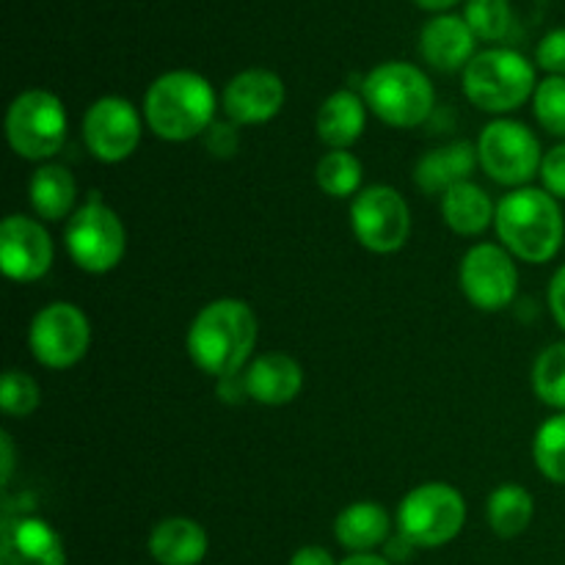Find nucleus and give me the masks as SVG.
<instances>
[{
	"instance_id": "nucleus-1",
	"label": "nucleus",
	"mask_w": 565,
	"mask_h": 565,
	"mask_svg": "<svg viewBox=\"0 0 565 565\" xmlns=\"http://www.w3.org/2000/svg\"><path fill=\"white\" fill-rule=\"evenodd\" d=\"M257 345V315L241 298L210 301L188 329V356L213 379H235Z\"/></svg>"
},
{
	"instance_id": "nucleus-2",
	"label": "nucleus",
	"mask_w": 565,
	"mask_h": 565,
	"mask_svg": "<svg viewBox=\"0 0 565 565\" xmlns=\"http://www.w3.org/2000/svg\"><path fill=\"white\" fill-rule=\"evenodd\" d=\"M497 235L516 259L544 265L561 254L565 218L561 202L544 188H516L497 202Z\"/></svg>"
},
{
	"instance_id": "nucleus-3",
	"label": "nucleus",
	"mask_w": 565,
	"mask_h": 565,
	"mask_svg": "<svg viewBox=\"0 0 565 565\" xmlns=\"http://www.w3.org/2000/svg\"><path fill=\"white\" fill-rule=\"evenodd\" d=\"M213 86L207 77L191 70L160 75L143 94V121L163 141H193L215 121Z\"/></svg>"
},
{
	"instance_id": "nucleus-4",
	"label": "nucleus",
	"mask_w": 565,
	"mask_h": 565,
	"mask_svg": "<svg viewBox=\"0 0 565 565\" xmlns=\"http://www.w3.org/2000/svg\"><path fill=\"white\" fill-rule=\"evenodd\" d=\"M362 97L384 125L401 127V130L419 127L436 110L434 83L419 66L406 64V61H386L375 66L364 77Z\"/></svg>"
},
{
	"instance_id": "nucleus-5",
	"label": "nucleus",
	"mask_w": 565,
	"mask_h": 565,
	"mask_svg": "<svg viewBox=\"0 0 565 565\" xmlns=\"http://www.w3.org/2000/svg\"><path fill=\"white\" fill-rule=\"evenodd\" d=\"M535 70L522 53L491 47L475 55L463 70V94L486 114H511L535 94Z\"/></svg>"
},
{
	"instance_id": "nucleus-6",
	"label": "nucleus",
	"mask_w": 565,
	"mask_h": 565,
	"mask_svg": "<svg viewBox=\"0 0 565 565\" xmlns=\"http://www.w3.org/2000/svg\"><path fill=\"white\" fill-rule=\"evenodd\" d=\"M467 502L450 483H423L403 497L397 508V533L417 550H439L461 535Z\"/></svg>"
},
{
	"instance_id": "nucleus-7",
	"label": "nucleus",
	"mask_w": 565,
	"mask_h": 565,
	"mask_svg": "<svg viewBox=\"0 0 565 565\" xmlns=\"http://www.w3.org/2000/svg\"><path fill=\"white\" fill-rule=\"evenodd\" d=\"M64 246L81 270L97 276L108 274L127 252L125 224L116 210H110L99 196H92L66 221Z\"/></svg>"
},
{
	"instance_id": "nucleus-8",
	"label": "nucleus",
	"mask_w": 565,
	"mask_h": 565,
	"mask_svg": "<svg viewBox=\"0 0 565 565\" xmlns=\"http://www.w3.org/2000/svg\"><path fill=\"white\" fill-rule=\"evenodd\" d=\"M70 132L64 103L44 88L22 92L6 114V138L11 149L25 160L53 158L61 152Z\"/></svg>"
},
{
	"instance_id": "nucleus-9",
	"label": "nucleus",
	"mask_w": 565,
	"mask_h": 565,
	"mask_svg": "<svg viewBox=\"0 0 565 565\" xmlns=\"http://www.w3.org/2000/svg\"><path fill=\"white\" fill-rule=\"evenodd\" d=\"M478 163L486 174L505 188H527L541 171V141L516 119H494L478 138Z\"/></svg>"
},
{
	"instance_id": "nucleus-10",
	"label": "nucleus",
	"mask_w": 565,
	"mask_h": 565,
	"mask_svg": "<svg viewBox=\"0 0 565 565\" xmlns=\"http://www.w3.org/2000/svg\"><path fill=\"white\" fill-rule=\"evenodd\" d=\"M28 345L42 367L70 370L92 348V323L75 303L53 301L33 315Z\"/></svg>"
},
{
	"instance_id": "nucleus-11",
	"label": "nucleus",
	"mask_w": 565,
	"mask_h": 565,
	"mask_svg": "<svg viewBox=\"0 0 565 565\" xmlns=\"http://www.w3.org/2000/svg\"><path fill=\"white\" fill-rule=\"evenodd\" d=\"M351 230L367 252L395 254L412 235V210L395 188L370 185L353 196Z\"/></svg>"
},
{
	"instance_id": "nucleus-12",
	"label": "nucleus",
	"mask_w": 565,
	"mask_h": 565,
	"mask_svg": "<svg viewBox=\"0 0 565 565\" xmlns=\"http://www.w3.org/2000/svg\"><path fill=\"white\" fill-rule=\"evenodd\" d=\"M458 285L467 301L480 312H502L519 290V270L513 254L497 243L469 248L458 268Z\"/></svg>"
},
{
	"instance_id": "nucleus-13",
	"label": "nucleus",
	"mask_w": 565,
	"mask_h": 565,
	"mask_svg": "<svg viewBox=\"0 0 565 565\" xmlns=\"http://www.w3.org/2000/svg\"><path fill=\"white\" fill-rule=\"evenodd\" d=\"M141 114L125 97H99L83 116V141L103 163H121L141 141Z\"/></svg>"
},
{
	"instance_id": "nucleus-14",
	"label": "nucleus",
	"mask_w": 565,
	"mask_h": 565,
	"mask_svg": "<svg viewBox=\"0 0 565 565\" xmlns=\"http://www.w3.org/2000/svg\"><path fill=\"white\" fill-rule=\"evenodd\" d=\"M53 241L44 224L28 215H9L0 224V268L9 279L36 281L53 265Z\"/></svg>"
},
{
	"instance_id": "nucleus-15",
	"label": "nucleus",
	"mask_w": 565,
	"mask_h": 565,
	"mask_svg": "<svg viewBox=\"0 0 565 565\" xmlns=\"http://www.w3.org/2000/svg\"><path fill=\"white\" fill-rule=\"evenodd\" d=\"M285 83L270 70H243L224 88V114L237 127L265 125L285 105Z\"/></svg>"
},
{
	"instance_id": "nucleus-16",
	"label": "nucleus",
	"mask_w": 565,
	"mask_h": 565,
	"mask_svg": "<svg viewBox=\"0 0 565 565\" xmlns=\"http://www.w3.org/2000/svg\"><path fill=\"white\" fill-rule=\"evenodd\" d=\"M0 565H66V552L44 519L6 516L0 527Z\"/></svg>"
},
{
	"instance_id": "nucleus-17",
	"label": "nucleus",
	"mask_w": 565,
	"mask_h": 565,
	"mask_svg": "<svg viewBox=\"0 0 565 565\" xmlns=\"http://www.w3.org/2000/svg\"><path fill=\"white\" fill-rule=\"evenodd\" d=\"M243 390L259 406H287L303 390V370L287 353H263L243 373Z\"/></svg>"
},
{
	"instance_id": "nucleus-18",
	"label": "nucleus",
	"mask_w": 565,
	"mask_h": 565,
	"mask_svg": "<svg viewBox=\"0 0 565 565\" xmlns=\"http://www.w3.org/2000/svg\"><path fill=\"white\" fill-rule=\"evenodd\" d=\"M475 42H478V36L463 17L439 14L425 22L423 33H419V53L434 70L456 72L467 70L469 61L478 55Z\"/></svg>"
},
{
	"instance_id": "nucleus-19",
	"label": "nucleus",
	"mask_w": 565,
	"mask_h": 565,
	"mask_svg": "<svg viewBox=\"0 0 565 565\" xmlns=\"http://www.w3.org/2000/svg\"><path fill=\"white\" fill-rule=\"evenodd\" d=\"M478 147L469 141H452L439 149H430L414 166V185L428 196L441 193L445 196L450 188L469 182V177L478 169Z\"/></svg>"
},
{
	"instance_id": "nucleus-20",
	"label": "nucleus",
	"mask_w": 565,
	"mask_h": 565,
	"mask_svg": "<svg viewBox=\"0 0 565 565\" xmlns=\"http://www.w3.org/2000/svg\"><path fill=\"white\" fill-rule=\"evenodd\" d=\"M207 533L199 522L185 516H169L149 533L147 550L158 565H199L207 557Z\"/></svg>"
},
{
	"instance_id": "nucleus-21",
	"label": "nucleus",
	"mask_w": 565,
	"mask_h": 565,
	"mask_svg": "<svg viewBox=\"0 0 565 565\" xmlns=\"http://www.w3.org/2000/svg\"><path fill=\"white\" fill-rule=\"evenodd\" d=\"M392 533V519L381 502H353L340 511L334 522V539L351 555H367L386 546Z\"/></svg>"
},
{
	"instance_id": "nucleus-22",
	"label": "nucleus",
	"mask_w": 565,
	"mask_h": 565,
	"mask_svg": "<svg viewBox=\"0 0 565 565\" xmlns=\"http://www.w3.org/2000/svg\"><path fill=\"white\" fill-rule=\"evenodd\" d=\"M315 127H318L320 141L329 149L353 147L367 127V103L348 88L334 92L320 105Z\"/></svg>"
},
{
	"instance_id": "nucleus-23",
	"label": "nucleus",
	"mask_w": 565,
	"mask_h": 565,
	"mask_svg": "<svg viewBox=\"0 0 565 565\" xmlns=\"http://www.w3.org/2000/svg\"><path fill=\"white\" fill-rule=\"evenodd\" d=\"M441 218L456 235L478 237L494 224L497 204L478 182H461L441 196Z\"/></svg>"
},
{
	"instance_id": "nucleus-24",
	"label": "nucleus",
	"mask_w": 565,
	"mask_h": 565,
	"mask_svg": "<svg viewBox=\"0 0 565 565\" xmlns=\"http://www.w3.org/2000/svg\"><path fill=\"white\" fill-rule=\"evenodd\" d=\"M28 196H31V204L39 218L61 221L75 213L77 182L66 166L44 163L33 171Z\"/></svg>"
},
{
	"instance_id": "nucleus-25",
	"label": "nucleus",
	"mask_w": 565,
	"mask_h": 565,
	"mask_svg": "<svg viewBox=\"0 0 565 565\" xmlns=\"http://www.w3.org/2000/svg\"><path fill=\"white\" fill-rule=\"evenodd\" d=\"M535 516V500L524 486L502 483L500 489L491 491L486 502V519L494 535L500 539H516L530 527Z\"/></svg>"
},
{
	"instance_id": "nucleus-26",
	"label": "nucleus",
	"mask_w": 565,
	"mask_h": 565,
	"mask_svg": "<svg viewBox=\"0 0 565 565\" xmlns=\"http://www.w3.org/2000/svg\"><path fill=\"white\" fill-rule=\"evenodd\" d=\"M362 160L348 152V149H329L318 160V169H315V180H318L320 191L334 199L356 196L359 188H362Z\"/></svg>"
},
{
	"instance_id": "nucleus-27",
	"label": "nucleus",
	"mask_w": 565,
	"mask_h": 565,
	"mask_svg": "<svg viewBox=\"0 0 565 565\" xmlns=\"http://www.w3.org/2000/svg\"><path fill=\"white\" fill-rule=\"evenodd\" d=\"M533 461L550 483L565 486V412H557L535 430Z\"/></svg>"
},
{
	"instance_id": "nucleus-28",
	"label": "nucleus",
	"mask_w": 565,
	"mask_h": 565,
	"mask_svg": "<svg viewBox=\"0 0 565 565\" xmlns=\"http://www.w3.org/2000/svg\"><path fill=\"white\" fill-rule=\"evenodd\" d=\"M533 390L544 406L565 412V342H552L533 364Z\"/></svg>"
},
{
	"instance_id": "nucleus-29",
	"label": "nucleus",
	"mask_w": 565,
	"mask_h": 565,
	"mask_svg": "<svg viewBox=\"0 0 565 565\" xmlns=\"http://www.w3.org/2000/svg\"><path fill=\"white\" fill-rule=\"evenodd\" d=\"M533 110L539 125L550 136L565 141V77L550 75L533 94Z\"/></svg>"
},
{
	"instance_id": "nucleus-30",
	"label": "nucleus",
	"mask_w": 565,
	"mask_h": 565,
	"mask_svg": "<svg viewBox=\"0 0 565 565\" xmlns=\"http://www.w3.org/2000/svg\"><path fill=\"white\" fill-rule=\"evenodd\" d=\"M463 20L478 39L497 42L511 28V3L508 0H467Z\"/></svg>"
},
{
	"instance_id": "nucleus-31",
	"label": "nucleus",
	"mask_w": 565,
	"mask_h": 565,
	"mask_svg": "<svg viewBox=\"0 0 565 565\" xmlns=\"http://www.w3.org/2000/svg\"><path fill=\"white\" fill-rule=\"evenodd\" d=\"M39 401H42V392L31 375L20 370H6L3 384H0V408L6 417H31L39 408Z\"/></svg>"
},
{
	"instance_id": "nucleus-32",
	"label": "nucleus",
	"mask_w": 565,
	"mask_h": 565,
	"mask_svg": "<svg viewBox=\"0 0 565 565\" xmlns=\"http://www.w3.org/2000/svg\"><path fill=\"white\" fill-rule=\"evenodd\" d=\"M535 64L546 75L565 77V28H555L541 39L539 50H535Z\"/></svg>"
},
{
	"instance_id": "nucleus-33",
	"label": "nucleus",
	"mask_w": 565,
	"mask_h": 565,
	"mask_svg": "<svg viewBox=\"0 0 565 565\" xmlns=\"http://www.w3.org/2000/svg\"><path fill=\"white\" fill-rule=\"evenodd\" d=\"M539 177L541 182H544L546 193H552L557 202L565 199V141L557 143V147H552L550 152H544Z\"/></svg>"
},
{
	"instance_id": "nucleus-34",
	"label": "nucleus",
	"mask_w": 565,
	"mask_h": 565,
	"mask_svg": "<svg viewBox=\"0 0 565 565\" xmlns=\"http://www.w3.org/2000/svg\"><path fill=\"white\" fill-rule=\"evenodd\" d=\"M204 143H207V149L215 158H232L237 152V147H241V132H237L235 121L215 119L210 125V130L204 132Z\"/></svg>"
},
{
	"instance_id": "nucleus-35",
	"label": "nucleus",
	"mask_w": 565,
	"mask_h": 565,
	"mask_svg": "<svg viewBox=\"0 0 565 565\" xmlns=\"http://www.w3.org/2000/svg\"><path fill=\"white\" fill-rule=\"evenodd\" d=\"M546 301H550V312L555 318V323L565 331V265L555 270L550 281V292H546Z\"/></svg>"
},
{
	"instance_id": "nucleus-36",
	"label": "nucleus",
	"mask_w": 565,
	"mask_h": 565,
	"mask_svg": "<svg viewBox=\"0 0 565 565\" xmlns=\"http://www.w3.org/2000/svg\"><path fill=\"white\" fill-rule=\"evenodd\" d=\"M290 565H340L334 561L329 550L323 546H301L296 555L290 557Z\"/></svg>"
},
{
	"instance_id": "nucleus-37",
	"label": "nucleus",
	"mask_w": 565,
	"mask_h": 565,
	"mask_svg": "<svg viewBox=\"0 0 565 565\" xmlns=\"http://www.w3.org/2000/svg\"><path fill=\"white\" fill-rule=\"evenodd\" d=\"M0 452H3V461H0V483H9L11 472H14V445H11V436L0 434Z\"/></svg>"
},
{
	"instance_id": "nucleus-38",
	"label": "nucleus",
	"mask_w": 565,
	"mask_h": 565,
	"mask_svg": "<svg viewBox=\"0 0 565 565\" xmlns=\"http://www.w3.org/2000/svg\"><path fill=\"white\" fill-rule=\"evenodd\" d=\"M417 550V546L412 544L408 539H403L401 533H397V539H390L386 541V561H406L412 552Z\"/></svg>"
},
{
	"instance_id": "nucleus-39",
	"label": "nucleus",
	"mask_w": 565,
	"mask_h": 565,
	"mask_svg": "<svg viewBox=\"0 0 565 565\" xmlns=\"http://www.w3.org/2000/svg\"><path fill=\"white\" fill-rule=\"evenodd\" d=\"M340 565H392V561L375 555V552H367V555H348Z\"/></svg>"
},
{
	"instance_id": "nucleus-40",
	"label": "nucleus",
	"mask_w": 565,
	"mask_h": 565,
	"mask_svg": "<svg viewBox=\"0 0 565 565\" xmlns=\"http://www.w3.org/2000/svg\"><path fill=\"white\" fill-rule=\"evenodd\" d=\"M417 6H423V9L428 11H441V9H450V6H456L458 0H414Z\"/></svg>"
}]
</instances>
